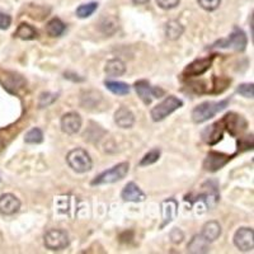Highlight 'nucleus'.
<instances>
[{"label": "nucleus", "mask_w": 254, "mask_h": 254, "mask_svg": "<svg viewBox=\"0 0 254 254\" xmlns=\"http://www.w3.org/2000/svg\"><path fill=\"white\" fill-rule=\"evenodd\" d=\"M233 156H229L226 154L217 153V151H210L206 156L205 162H203V169L207 172H216L221 169L224 165L230 162Z\"/></svg>", "instance_id": "12"}, {"label": "nucleus", "mask_w": 254, "mask_h": 254, "mask_svg": "<svg viewBox=\"0 0 254 254\" xmlns=\"http://www.w3.org/2000/svg\"><path fill=\"white\" fill-rule=\"evenodd\" d=\"M20 208V201L12 193H5L0 196V212L6 216L17 214Z\"/></svg>", "instance_id": "15"}, {"label": "nucleus", "mask_w": 254, "mask_h": 254, "mask_svg": "<svg viewBox=\"0 0 254 254\" xmlns=\"http://www.w3.org/2000/svg\"><path fill=\"white\" fill-rule=\"evenodd\" d=\"M24 141H26V144L31 145L41 144V142L44 141V132H42V130L38 128V127H33V128H31V130L26 133Z\"/></svg>", "instance_id": "25"}, {"label": "nucleus", "mask_w": 254, "mask_h": 254, "mask_svg": "<svg viewBox=\"0 0 254 254\" xmlns=\"http://www.w3.org/2000/svg\"><path fill=\"white\" fill-rule=\"evenodd\" d=\"M12 24V17L0 12V29H8Z\"/></svg>", "instance_id": "33"}, {"label": "nucleus", "mask_w": 254, "mask_h": 254, "mask_svg": "<svg viewBox=\"0 0 254 254\" xmlns=\"http://www.w3.org/2000/svg\"><path fill=\"white\" fill-rule=\"evenodd\" d=\"M101 31L106 35H113L117 29H119V26L116 23L115 20H112L111 18H107V19H103L101 22V26H99Z\"/></svg>", "instance_id": "28"}, {"label": "nucleus", "mask_w": 254, "mask_h": 254, "mask_svg": "<svg viewBox=\"0 0 254 254\" xmlns=\"http://www.w3.org/2000/svg\"><path fill=\"white\" fill-rule=\"evenodd\" d=\"M121 198L125 202H144L146 199V194L142 192L141 188L135 182H128L122 190Z\"/></svg>", "instance_id": "14"}, {"label": "nucleus", "mask_w": 254, "mask_h": 254, "mask_svg": "<svg viewBox=\"0 0 254 254\" xmlns=\"http://www.w3.org/2000/svg\"><path fill=\"white\" fill-rule=\"evenodd\" d=\"M104 85L110 90L111 93L116 95H127L130 93L131 88L128 84L124 83V81H119V80H104Z\"/></svg>", "instance_id": "22"}, {"label": "nucleus", "mask_w": 254, "mask_h": 254, "mask_svg": "<svg viewBox=\"0 0 254 254\" xmlns=\"http://www.w3.org/2000/svg\"><path fill=\"white\" fill-rule=\"evenodd\" d=\"M81 117L79 113L76 112H67L61 117L60 120V126L63 132L66 135H75L80 131L81 128Z\"/></svg>", "instance_id": "10"}, {"label": "nucleus", "mask_w": 254, "mask_h": 254, "mask_svg": "<svg viewBox=\"0 0 254 254\" xmlns=\"http://www.w3.org/2000/svg\"><path fill=\"white\" fill-rule=\"evenodd\" d=\"M215 56H210V58H203L194 60L193 63H190L183 71V76L185 78H192V76H199L205 74L212 65Z\"/></svg>", "instance_id": "11"}, {"label": "nucleus", "mask_w": 254, "mask_h": 254, "mask_svg": "<svg viewBox=\"0 0 254 254\" xmlns=\"http://www.w3.org/2000/svg\"><path fill=\"white\" fill-rule=\"evenodd\" d=\"M44 244L50 251H63L70 244L69 234L61 229H51L44 235Z\"/></svg>", "instance_id": "6"}, {"label": "nucleus", "mask_w": 254, "mask_h": 254, "mask_svg": "<svg viewBox=\"0 0 254 254\" xmlns=\"http://www.w3.org/2000/svg\"><path fill=\"white\" fill-rule=\"evenodd\" d=\"M171 239L174 244H179V243H182V240L185 239V234H183V231L181 229L174 228L171 231Z\"/></svg>", "instance_id": "32"}, {"label": "nucleus", "mask_w": 254, "mask_h": 254, "mask_svg": "<svg viewBox=\"0 0 254 254\" xmlns=\"http://www.w3.org/2000/svg\"><path fill=\"white\" fill-rule=\"evenodd\" d=\"M59 98V94L56 93H42L40 95V101H38V107L40 108H45V107H49L50 104H52L55 101H58Z\"/></svg>", "instance_id": "27"}, {"label": "nucleus", "mask_w": 254, "mask_h": 254, "mask_svg": "<svg viewBox=\"0 0 254 254\" xmlns=\"http://www.w3.org/2000/svg\"><path fill=\"white\" fill-rule=\"evenodd\" d=\"M237 92L239 93L240 95L243 97H246V98H253L254 97V85L253 84L249 83H244L240 84L239 87H238Z\"/></svg>", "instance_id": "29"}, {"label": "nucleus", "mask_w": 254, "mask_h": 254, "mask_svg": "<svg viewBox=\"0 0 254 254\" xmlns=\"http://www.w3.org/2000/svg\"><path fill=\"white\" fill-rule=\"evenodd\" d=\"M187 252L192 254H203L210 252V242L205 239L202 235H194L188 243Z\"/></svg>", "instance_id": "17"}, {"label": "nucleus", "mask_w": 254, "mask_h": 254, "mask_svg": "<svg viewBox=\"0 0 254 254\" xmlns=\"http://www.w3.org/2000/svg\"><path fill=\"white\" fill-rule=\"evenodd\" d=\"M160 149H158V147H155V149H153V150L147 151L146 154H145L144 156H142V159L140 160L139 165L140 167H147V165H151L154 164V163H156L160 159Z\"/></svg>", "instance_id": "26"}, {"label": "nucleus", "mask_w": 254, "mask_h": 254, "mask_svg": "<svg viewBox=\"0 0 254 254\" xmlns=\"http://www.w3.org/2000/svg\"><path fill=\"white\" fill-rule=\"evenodd\" d=\"M98 9V3H95V1H90V3L87 4H81L76 8V17L81 18H89L90 15H93L95 13V10Z\"/></svg>", "instance_id": "24"}, {"label": "nucleus", "mask_w": 254, "mask_h": 254, "mask_svg": "<svg viewBox=\"0 0 254 254\" xmlns=\"http://www.w3.org/2000/svg\"><path fill=\"white\" fill-rule=\"evenodd\" d=\"M160 208H162V224L159 228L164 229L178 215V202L176 198H167L160 203Z\"/></svg>", "instance_id": "13"}, {"label": "nucleus", "mask_w": 254, "mask_h": 254, "mask_svg": "<svg viewBox=\"0 0 254 254\" xmlns=\"http://www.w3.org/2000/svg\"><path fill=\"white\" fill-rule=\"evenodd\" d=\"M248 45V37H247L246 32L242 28L235 26L233 28V32L230 33L228 38H221V40L216 41L212 47H219V49H231L235 51H244Z\"/></svg>", "instance_id": "5"}, {"label": "nucleus", "mask_w": 254, "mask_h": 254, "mask_svg": "<svg viewBox=\"0 0 254 254\" xmlns=\"http://www.w3.org/2000/svg\"><path fill=\"white\" fill-rule=\"evenodd\" d=\"M234 244L240 252H251L254 248V231L252 228L238 229L234 235Z\"/></svg>", "instance_id": "9"}, {"label": "nucleus", "mask_w": 254, "mask_h": 254, "mask_svg": "<svg viewBox=\"0 0 254 254\" xmlns=\"http://www.w3.org/2000/svg\"><path fill=\"white\" fill-rule=\"evenodd\" d=\"M66 163L76 173H87L93 167L92 158L88 151L81 147H76V149L69 151V154L66 155Z\"/></svg>", "instance_id": "3"}, {"label": "nucleus", "mask_w": 254, "mask_h": 254, "mask_svg": "<svg viewBox=\"0 0 254 254\" xmlns=\"http://www.w3.org/2000/svg\"><path fill=\"white\" fill-rule=\"evenodd\" d=\"M181 3V0H156L159 8L164 9V10H171V9L177 8Z\"/></svg>", "instance_id": "31"}, {"label": "nucleus", "mask_w": 254, "mask_h": 254, "mask_svg": "<svg viewBox=\"0 0 254 254\" xmlns=\"http://www.w3.org/2000/svg\"><path fill=\"white\" fill-rule=\"evenodd\" d=\"M203 192L199 193L197 196V199H201L205 202V205L208 208H214L217 205L220 199V193H219V186H217L216 181H207V182L203 183L202 186Z\"/></svg>", "instance_id": "8"}, {"label": "nucleus", "mask_w": 254, "mask_h": 254, "mask_svg": "<svg viewBox=\"0 0 254 254\" xmlns=\"http://www.w3.org/2000/svg\"><path fill=\"white\" fill-rule=\"evenodd\" d=\"M183 32H185V27L179 23L178 20H171L165 24V36L168 40H178L183 35Z\"/></svg>", "instance_id": "23"}, {"label": "nucleus", "mask_w": 254, "mask_h": 254, "mask_svg": "<svg viewBox=\"0 0 254 254\" xmlns=\"http://www.w3.org/2000/svg\"><path fill=\"white\" fill-rule=\"evenodd\" d=\"M66 31V24L60 18H52L46 26V32L50 37H61Z\"/></svg>", "instance_id": "21"}, {"label": "nucleus", "mask_w": 254, "mask_h": 254, "mask_svg": "<svg viewBox=\"0 0 254 254\" xmlns=\"http://www.w3.org/2000/svg\"><path fill=\"white\" fill-rule=\"evenodd\" d=\"M199 4V6L207 12H214L216 10L217 8L220 6V3H221V0H197Z\"/></svg>", "instance_id": "30"}, {"label": "nucleus", "mask_w": 254, "mask_h": 254, "mask_svg": "<svg viewBox=\"0 0 254 254\" xmlns=\"http://www.w3.org/2000/svg\"><path fill=\"white\" fill-rule=\"evenodd\" d=\"M201 235H202L207 242H215V240L219 239L220 235H221V225H220L217 221H215V220L207 221L205 225L202 226Z\"/></svg>", "instance_id": "18"}, {"label": "nucleus", "mask_w": 254, "mask_h": 254, "mask_svg": "<svg viewBox=\"0 0 254 254\" xmlns=\"http://www.w3.org/2000/svg\"><path fill=\"white\" fill-rule=\"evenodd\" d=\"M135 4H139V5H144V4L149 3V0H132Z\"/></svg>", "instance_id": "34"}, {"label": "nucleus", "mask_w": 254, "mask_h": 254, "mask_svg": "<svg viewBox=\"0 0 254 254\" xmlns=\"http://www.w3.org/2000/svg\"><path fill=\"white\" fill-rule=\"evenodd\" d=\"M14 36L23 41H33L38 38V31L31 24L20 23L14 32Z\"/></svg>", "instance_id": "20"}, {"label": "nucleus", "mask_w": 254, "mask_h": 254, "mask_svg": "<svg viewBox=\"0 0 254 254\" xmlns=\"http://www.w3.org/2000/svg\"><path fill=\"white\" fill-rule=\"evenodd\" d=\"M181 107H183L182 99L176 95H169L150 111V117L154 122H160Z\"/></svg>", "instance_id": "4"}, {"label": "nucleus", "mask_w": 254, "mask_h": 254, "mask_svg": "<svg viewBox=\"0 0 254 254\" xmlns=\"http://www.w3.org/2000/svg\"><path fill=\"white\" fill-rule=\"evenodd\" d=\"M228 106L229 99H222V101L219 102H203V103L198 104V106L193 108V111L190 113V117H192V121L194 124H203V122L215 117L222 110H225Z\"/></svg>", "instance_id": "1"}, {"label": "nucleus", "mask_w": 254, "mask_h": 254, "mask_svg": "<svg viewBox=\"0 0 254 254\" xmlns=\"http://www.w3.org/2000/svg\"><path fill=\"white\" fill-rule=\"evenodd\" d=\"M115 122L121 128H131L135 125V115L127 107H120L115 112Z\"/></svg>", "instance_id": "16"}, {"label": "nucleus", "mask_w": 254, "mask_h": 254, "mask_svg": "<svg viewBox=\"0 0 254 254\" xmlns=\"http://www.w3.org/2000/svg\"><path fill=\"white\" fill-rule=\"evenodd\" d=\"M128 171H130V164H128V162H122L120 164L115 165L113 168H111V169H108V171H104L103 173L98 174L90 182V185L102 186L120 182V181H122L127 176Z\"/></svg>", "instance_id": "2"}, {"label": "nucleus", "mask_w": 254, "mask_h": 254, "mask_svg": "<svg viewBox=\"0 0 254 254\" xmlns=\"http://www.w3.org/2000/svg\"><path fill=\"white\" fill-rule=\"evenodd\" d=\"M104 72L111 78H116V76H122L126 72V65L120 59H112L106 63L104 66Z\"/></svg>", "instance_id": "19"}, {"label": "nucleus", "mask_w": 254, "mask_h": 254, "mask_svg": "<svg viewBox=\"0 0 254 254\" xmlns=\"http://www.w3.org/2000/svg\"><path fill=\"white\" fill-rule=\"evenodd\" d=\"M133 88H135L136 93L139 95V98L144 102L146 106L151 104L154 98H162L163 95L165 94L164 90L159 87H151L150 83L145 79H141V80L135 81L133 84Z\"/></svg>", "instance_id": "7"}]
</instances>
